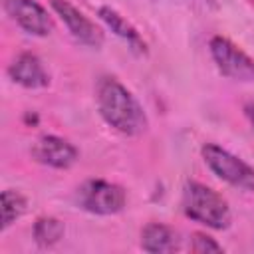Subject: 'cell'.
<instances>
[{"instance_id":"obj_8","label":"cell","mask_w":254,"mask_h":254,"mask_svg":"<svg viewBox=\"0 0 254 254\" xmlns=\"http://www.w3.org/2000/svg\"><path fill=\"white\" fill-rule=\"evenodd\" d=\"M77 149L58 135H44L32 145V157L52 169H69L77 161Z\"/></svg>"},{"instance_id":"obj_11","label":"cell","mask_w":254,"mask_h":254,"mask_svg":"<svg viewBox=\"0 0 254 254\" xmlns=\"http://www.w3.org/2000/svg\"><path fill=\"white\" fill-rule=\"evenodd\" d=\"M97 14H99V18L105 22V26H107L115 36H119L121 40H125V42L131 46V50H135V52H139V54L145 52V42L141 40L139 32H137L117 10H113V8H109V6H101Z\"/></svg>"},{"instance_id":"obj_9","label":"cell","mask_w":254,"mask_h":254,"mask_svg":"<svg viewBox=\"0 0 254 254\" xmlns=\"http://www.w3.org/2000/svg\"><path fill=\"white\" fill-rule=\"evenodd\" d=\"M8 75L14 83L28 87V89H40L46 87L50 83V75L44 67V64L40 62L38 56L24 52L20 54L8 67Z\"/></svg>"},{"instance_id":"obj_12","label":"cell","mask_w":254,"mask_h":254,"mask_svg":"<svg viewBox=\"0 0 254 254\" xmlns=\"http://www.w3.org/2000/svg\"><path fill=\"white\" fill-rule=\"evenodd\" d=\"M0 202H2V226L0 228L6 230L12 222H16L26 212V198L18 190L6 189V190H2Z\"/></svg>"},{"instance_id":"obj_3","label":"cell","mask_w":254,"mask_h":254,"mask_svg":"<svg viewBox=\"0 0 254 254\" xmlns=\"http://www.w3.org/2000/svg\"><path fill=\"white\" fill-rule=\"evenodd\" d=\"M204 165L224 183L240 189V190H254V169L232 155L230 151L222 149L220 145L206 143L200 149Z\"/></svg>"},{"instance_id":"obj_2","label":"cell","mask_w":254,"mask_h":254,"mask_svg":"<svg viewBox=\"0 0 254 254\" xmlns=\"http://www.w3.org/2000/svg\"><path fill=\"white\" fill-rule=\"evenodd\" d=\"M181 206L190 220L200 222L208 228L224 230L230 226V206L226 198L202 183L196 181L185 183Z\"/></svg>"},{"instance_id":"obj_1","label":"cell","mask_w":254,"mask_h":254,"mask_svg":"<svg viewBox=\"0 0 254 254\" xmlns=\"http://www.w3.org/2000/svg\"><path fill=\"white\" fill-rule=\"evenodd\" d=\"M95 101L103 121L127 137L141 135L149 125L143 105L115 77H99L95 85Z\"/></svg>"},{"instance_id":"obj_4","label":"cell","mask_w":254,"mask_h":254,"mask_svg":"<svg viewBox=\"0 0 254 254\" xmlns=\"http://www.w3.org/2000/svg\"><path fill=\"white\" fill-rule=\"evenodd\" d=\"M75 200H77L79 208H83L91 214L109 216V214H117L125 208L127 194H125L123 187H119L115 183H109L103 179H89L77 189Z\"/></svg>"},{"instance_id":"obj_5","label":"cell","mask_w":254,"mask_h":254,"mask_svg":"<svg viewBox=\"0 0 254 254\" xmlns=\"http://www.w3.org/2000/svg\"><path fill=\"white\" fill-rule=\"evenodd\" d=\"M208 48L218 71L224 77L232 81L254 83V60L246 52H242L234 42L224 36H212Z\"/></svg>"},{"instance_id":"obj_7","label":"cell","mask_w":254,"mask_h":254,"mask_svg":"<svg viewBox=\"0 0 254 254\" xmlns=\"http://www.w3.org/2000/svg\"><path fill=\"white\" fill-rule=\"evenodd\" d=\"M50 6L65 24L75 42L89 48H99L103 44V32L73 4H69L67 0H50Z\"/></svg>"},{"instance_id":"obj_13","label":"cell","mask_w":254,"mask_h":254,"mask_svg":"<svg viewBox=\"0 0 254 254\" xmlns=\"http://www.w3.org/2000/svg\"><path fill=\"white\" fill-rule=\"evenodd\" d=\"M64 236V224L58 218L44 216L38 218L34 224V238L40 246H52Z\"/></svg>"},{"instance_id":"obj_15","label":"cell","mask_w":254,"mask_h":254,"mask_svg":"<svg viewBox=\"0 0 254 254\" xmlns=\"http://www.w3.org/2000/svg\"><path fill=\"white\" fill-rule=\"evenodd\" d=\"M244 115H246V119H248L250 127L254 129V103H252V101L244 105Z\"/></svg>"},{"instance_id":"obj_14","label":"cell","mask_w":254,"mask_h":254,"mask_svg":"<svg viewBox=\"0 0 254 254\" xmlns=\"http://www.w3.org/2000/svg\"><path fill=\"white\" fill-rule=\"evenodd\" d=\"M190 250L196 254H204V252H222V246L218 242H214V238L202 234V232H194L190 238Z\"/></svg>"},{"instance_id":"obj_6","label":"cell","mask_w":254,"mask_h":254,"mask_svg":"<svg viewBox=\"0 0 254 254\" xmlns=\"http://www.w3.org/2000/svg\"><path fill=\"white\" fill-rule=\"evenodd\" d=\"M2 4H4L6 14L26 34L44 38L54 30V22L48 10L36 0H2Z\"/></svg>"},{"instance_id":"obj_10","label":"cell","mask_w":254,"mask_h":254,"mask_svg":"<svg viewBox=\"0 0 254 254\" xmlns=\"http://www.w3.org/2000/svg\"><path fill=\"white\" fill-rule=\"evenodd\" d=\"M141 248L151 254L177 252L181 248V238L171 226L161 222H149L141 230Z\"/></svg>"}]
</instances>
